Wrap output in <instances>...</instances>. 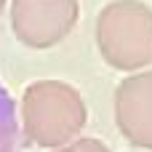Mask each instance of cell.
<instances>
[{"label": "cell", "instance_id": "obj_7", "mask_svg": "<svg viewBox=\"0 0 152 152\" xmlns=\"http://www.w3.org/2000/svg\"><path fill=\"white\" fill-rule=\"evenodd\" d=\"M3 8H5V0H0V13H3Z\"/></svg>", "mask_w": 152, "mask_h": 152}, {"label": "cell", "instance_id": "obj_5", "mask_svg": "<svg viewBox=\"0 0 152 152\" xmlns=\"http://www.w3.org/2000/svg\"><path fill=\"white\" fill-rule=\"evenodd\" d=\"M0 152H16V112L3 86H0Z\"/></svg>", "mask_w": 152, "mask_h": 152}, {"label": "cell", "instance_id": "obj_3", "mask_svg": "<svg viewBox=\"0 0 152 152\" xmlns=\"http://www.w3.org/2000/svg\"><path fill=\"white\" fill-rule=\"evenodd\" d=\"M77 0H11V27L29 48L61 43L77 24Z\"/></svg>", "mask_w": 152, "mask_h": 152}, {"label": "cell", "instance_id": "obj_2", "mask_svg": "<svg viewBox=\"0 0 152 152\" xmlns=\"http://www.w3.org/2000/svg\"><path fill=\"white\" fill-rule=\"evenodd\" d=\"M96 45L104 61L120 72L152 64V8L139 0H115L99 11Z\"/></svg>", "mask_w": 152, "mask_h": 152}, {"label": "cell", "instance_id": "obj_4", "mask_svg": "<svg viewBox=\"0 0 152 152\" xmlns=\"http://www.w3.org/2000/svg\"><path fill=\"white\" fill-rule=\"evenodd\" d=\"M115 123L142 150H152V69L134 72L115 88Z\"/></svg>", "mask_w": 152, "mask_h": 152}, {"label": "cell", "instance_id": "obj_1", "mask_svg": "<svg viewBox=\"0 0 152 152\" xmlns=\"http://www.w3.org/2000/svg\"><path fill=\"white\" fill-rule=\"evenodd\" d=\"M83 96L61 80H37L21 96L24 136L45 150H59L77 139L86 126Z\"/></svg>", "mask_w": 152, "mask_h": 152}, {"label": "cell", "instance_id": "obj_6", "mask_svg": "<svg viewBox=\"0 0 152 152\" xmlns=\"http://www.w3.org/2000/svg\"><path fill=\"white\" fill-rule=\"evenodd\" d=\"M51 152H110V150H107V144L102 139L86 136V139H75V142H69V144H64L59 150H51Z\"/></svg>", "mask_w": 152, "mask_h": 152}]
</instances>
